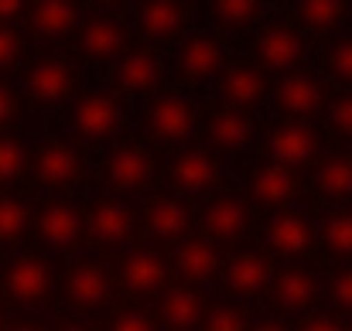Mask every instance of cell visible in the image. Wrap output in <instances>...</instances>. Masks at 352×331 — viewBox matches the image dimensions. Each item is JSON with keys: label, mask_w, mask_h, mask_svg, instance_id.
I'll use <instances>...</instances> for the list:
<instances>
[{"label": "cell", "mask_w": 352, "mask_h": 331, "mask_svg": "<svg viewBox=\"0 0 352 331\" xmlns=\"http://www.w3.org/2000/svg\"><path fill=\"white\" fill-rule=\"evenodd\" d=\"M34 229H38V239L45 246L65 249V246H76L79 242V236L86 229V219H82V212L72 202H52V205H45L38 212Z\"/></svg>", "instance_id": "cell-1"}, {"label": "cell", "mask_w": 352, "mask_h": 331, "mask_svg": "<svg viewBox=\"0 0 352 331\" xmlns=\"http://www.w3.org/2000/svg\"><path fill=\"white\" fill-rule=\"evenodd\" d=\"M82 174V154L72 144H45L34 157V178L48 188H65L79 181Z\"/></svg>", "instance_id": "cell-2"}, {"label": "cell", "mask_w": 352, "mask_h": 331, "mask_svg": "<svg viewBox=\"0 0 352 331\" xmlns=\"http://www.w3.org/2000/svg\"><path fill=\"white\" fill-rule=\"evenodd\" d=\"M147 123H151V133L161 140H185L195 133L199 116L185 96H161L147 113Z\"/></svg>", "instance_id": "cell-3"}, {"label": "cell", "mask_w": 352, "mask_h": 331, "mask_svg": "<svg viewBox=\"0 0 352 331\" xmlns=\"http://www.w3.org/2000/svg\"><path fill=\"white\" fill-rule=\"evenodd\" d=\"M7 294L17 301V304H38L48 290H52V270L45 260L38 256H21L10 263L7 270Z\"/></svg>", "instance_id": "cell-4"}, {"label": "cell", "mask_w": 352, "mask_h": 331, "mask_svg": "<svg viewBox=\"0 0 352 331\" xmlns=\"http://www.w3.org/2000/svg\"><path fill=\"white\" fill-rule=\"evenodd\" d=\"M120 123H123V113L110 93H89L76 106V130L89 140H103V137L117 133Z\"/></svg>", "instance_id": "cell-5"}, {"label": "cell", "mask_w": 352, "mask_h": 331, "mask_svg": "<svg viewBox=\"0 0 352 331\" xmlns=\"http://www.w3.org/2000/svg\"><path fill=\"white\" fill-rule=\"evenodd\" d=\"M178 69L188 79H209L226 69V48L212 34H192L178 55Z\"/></svg>", "instance_id": "cell-6"}, {"label": "cell", "mask_w": 352, "mask_h": 331, "mask_svg": "<svg viewBox=\"0 0 352 331\" xmlns=\"http://www.w3.org/2000/svg\"><path fill=\"white\" fill-rule=\"evenodd\" d=\"M72 86H76V79H72V69L65 62H38L28 72V93H31V100H38L45 106L69 100Z\"/></svg>", "instance_id": "cell-7"}, {"label": "cell", "mask_w": 352, "mask_h": 331, "mask_svg": "<svg viewBox=\"0 0 352 331\" xmlns=\"http://www.w3.org/2000/svg\"><path fill=\"white\" fill-rule=\"evenodd\" d=\"M267 150H270V161H277L284 168H298V164L311 161V154H315V133L305 123H284V126H277L270 133Z\"/></svg>", "instance_id": "cell-8"}, {"label": "cell", "mask_w": 352, "mask_h": 331, "mask_svg": "<svg viewBox=\"0 0 352 331\" xmlns=\"http://www.w3.org/2000/svg\"><path fill=\"white\" fill-rule=\"evenodd\" d=\"M256 55H260V62H263L267 69L291 72V69H298L301 58H305V41H301L294 31H287V27H270V31L260 34Z\"/></svg>", "instance_id": "cell-9"}, {"label": "cell", "mask_w": 352, "mask_h": 331, "mask_svg": "<svg viewBox=\"0 0 352 331\" xmlns=\"http://www.w3.org/2000/svg\"><path fill=\"white\" fill-rule=\"evenodd\" d=\"M219 174H223V168L209 150H185L171 168V181L182 192H206L219 181Z\"/></svg>", "instance_id": "cell-10"}, {"label": "cell", "mask_w": 352, "mask_h": 331, "mask_svg": "<svg viewBox=\"0 0 352 331\" xmlns=\"http://www.w3.org/2000/svg\"><path fill=\"white\" fill-rule=\"evenodd\" d=\"M65 294H69V301L76 308L93 311V308L107 304V297H110V277H107V270L100 263H82L65 280Z\"/></svg>", "instance_id": "cell-11"}, {"label": "cell", "mask_w": 352, "mask_h": 331, "mask_svg": "<svg viewBox=\"0 0 352 331\" xmlns=\"http://www.w3.org/2000/svg\"><path fill=\"white\" fill-rule=\"evenodd\" d=\"M154 164L140 147H120L117 154L107 161V181L120 192H137L151 181Z\"/></svg>", "instance_id": "cell-12"}, {"label": "cell", "mask_w": 352, "mask_h": 331, "mask_svg": "<svg viewBox=\"0 0 352 331\" xmlns=\"http://www.w3.org/2000/svg\"><path fill=\"white\" fill-rule=\"evenodd\" d=\"M86 229L96 242H123L130 232H133V212L120 202H96L93 212L86 216Z\"/></svg>", "instance_id": "cell-13"}, {"label": "cell", "mask_w": 352, "mask_h": 331, "mask_svg": "<svg viewBox=\"0 0 352 331\" xmlns=\"http://www.w3.org/2000/svg\"><path fill=\"white\" fill-rule=\"evenodd\" d=\"M168 280V263L151 253V249H137L123 260V284L133 294H154L157 287H164Z\"/></svg>", "instance_id": "cell-14"}, {"label": "cell", "mask_w": 352, "mask_h": 331, "mask_svg": "<svg viewBox=\"0 0 352 331\" xmlns=\"http://www.w3.org/2000/svg\"><path fill=\"white\" fill-rule=\"evenodd\" d=\"M123 45H126V34H123V27H120L117 21H110V17L89 21V24L82 27V34H79V48H82V55L93 58V62L113 58Z\"/></svg>", "instance_id": "cell-15"}, {"label": "cell", "mask_w": 352, "mask_h": 331, "mask_svg": "<svg viewBox=\"0 0 352 331\" xmlns=\"http://www.w3.org/2000/svg\"><path fill=\"white\" fill-rule=\"evenodd\" d=\"M202 222H206V232L212 239L230 242V239H239L250 229V209L239 198H219V202H212L206 209V219Z\"/></svg>", "instance_id": "cell-16"}, {"label": "cell", "mask_w": 352, "mask_h": 331, "mask_svg": "<svg viewBox=\"0 0 352 331\" xmlns=\"http://www.w3.org/2000/svg\"><path fill=\"white\" fill-rule=\"evenodd\" d=\"M219 93H223V100L230 106L246 110V106L263 100V76L256 69H250V65H230V69H223Z\"/></svg>", "instance_id": "cell-17"}, {"label": "cell", "mask_w": 352, "mask_h": 331, "mask_svg": "<svg viewBox=\"0 0 352 331\" xmlns=\"http://www.w3.org/2000/svg\"><path fill=\"white\" fill-rule=\"evenodd\" d=\"M277 103H280V110L291 113V116H305V113L318 110L322 89H318V82H315L311 76H305V72H287V76L280 79V86H277Z\"/></svg>", "instance_id": "cell-18"}, {"label": "cell", "mask_w": 352, "mask_h": 331, "mask_svg": "<svg viewBox=\"0 0 352 331\" xmlns=\"http://www.w3.org/2000/svg\"><path fill=\"white\" fill-rule=\"evenodd\" d=\"M267 242H270L280 256H298V253H305L308 242H311V225H308L305 216H298V212H280L277 219L270 222V229H267Z\"/></svg>", "instance_id": "cell-19"}, {"label": "cell", "mask_w": 352, "mask_h": 331, "mask_svg": "<svg viewBox=\"0 0 352 331\" xmlns=\"http://www.w3.org/2000/svg\"><path fill=\"white\" fill-rule=\"evenodd\" d=\"M226 284L233 294H243V297H256L267 284H270V266L263 256L256 253H239L233 263L226 266Z\"/></svg>", "instance_id": "cell-20"}, {"label": "cell", "mask_w": 352, "mask_h": 331, "mask_svg": "<svg viewBox=\"0 0 352 331\" xmlns=\"http://www.w3.org/2000/svg\"><path fill=\"white\" fill-rule=\"evenodd\" d=\"M117 82L123 93H133V96H144L151 93L157 82H161V62L147 52H133L120 62L117 69Z\"/></svg>", "instance_id": "cell-21"}, {"label": "cell", "mask_w": 352, "mask_h": 331, "mask_svg": "<svg viewBox=\"0 0 352 331\" xmlns=\"http://www.w3.org/2000/svg\"><path fill=\"white\" fill-rule=\"evenodd\" d=\"M219 263H223V260H219L216 246H212V242H202V239L185 242V246L178 249V256H175L178 273H182L185 280H195V284L212 280V277L219 273Z\"/></svg>", "instance_id": "cell-22"}, {"label": "cell", "mask_w": 352, "mask_h": 331, "mask_svg": "<svg viewBox=\"0 0 352 331\" xmlns=\"http://www.w3.org/2000/svg\"><path fill=\"white\" fill-rule=\"evenodd\" d=\"M185 21V10L178 0H147L140 7V31L151 38V41H164V38H175L178 27Z\"/></svg>", "instance_id": "cell-23"}, {"label": "cell", "mask_w": 352, "mask_h": 331, "mask_svg": "<svg viewBox=\"0 0 352 331\" xmlns=\"http://www.w3.org/2000/svg\"><path fill=\"white\" fill-rule=\"evenodd\" d=\"M209 140L216 147H223V150H243L253 140V119L239 106L216 113L212 123H209Z\"/></svg>", "instance_id": "cell-24"}, {"label": "cell", "mask_w": 352, "mask_h": 331, "mask_svg": "<svg viewBox=\"0 0 352 331\" xmlns=\"http://www.w3.org/2000/svg\"><path fill=\"white\" fill-rule=\"evenodd\" d=\"M250 192H253V198H256L260 205H284V202L294 195V174H291V168L270 161L267 168H260V171L253 174Z\"/></svg>", "instance_id": "cell-25"}, {"label": "cell", "mask_w": 352, "mask_h": 331, "mask_svg": "<svg viewBox=\"0 0 352 331\" xmlns=\"http://www.w3.org/2000/svg\"><path fill=\"white\" fill-rule=\"evenodd\" d=\"M192 225V212L178 202V198H157L147 209V229L157 239H182Z\"/></svg>", "instance_id": "cell-26"}, {"label": "cell", "mask_w": 352, "mask_h": 331, "mask_svg": "<svg viewBox=\"0 0 352 331\" xmlns=\"http://www.w3.org/2000/svg\"><path fill=\"white\" fill-rule=\"evenodd\" d=\"M161 318H164V325H171V328H195V325H202V318H206L202 297H199L195 290L175 287V290H168L164 301H161Z\"/></svg>", "instance_id": "cell-27"}, {"label": "cell", "mask_w": 352, "mask_h": 331, "mask_svg": "<svg viewBox=\"0 0 352 331\" xmlns=\"http://www.w3.org/2000/svg\"><path fill=\"white\" fill-rule=\"evenodd\" d=\"M31 24L45 38H62L76 24V7H72V0H38Z\"/></svg>", "instance_id": "cell-28"}, {"label": "cell", "mask_w": 352, "mask_h": 331, "mask_svg": "<svg viewBox=\"0 0 352 331\" xmlns=\"http://www.w3.org/2000/svg\"><path fill=\"white\" fill-rule=\"evenodd\" d=\"M274 297L284 311H305L315 301V280L301 270H287L274 284Z\"/></svg>", "instance_id": "cell-29"}, {"label": "cell", "mask_w": 352, "mask_h": 331, "mask_svg": "<svg viewBox=\"0 0 352 331\" xmlns=\"http://www.w3.org/2000/svg\"><path fill=\"white\" fill-rule=\"evenodd\" d=\"M315 185L329 198H346L352 195V157H332L315 171Z\"/></svg>", "instance_id": "cell-30"}, {"label": "cell", "mask_w": 352, "mask_h": 331, "mask_svg": "<svg viewBox=\"0 0 352 331\" xmlns=\"http://www.w3.org/2000/svg\"><path fill=\"white\" fill-rule=\"evenodd\" d=\"M31 225V209L17 198H0V242H17Z\"/></svg>", "instance_id": "cell-31"}, {"label": "cell", "mask_w": 352, "mask_h": 331, "mask_svg": "<svg viewBox=\"0 0 352 331\" xmlns=\"http://www.w3.org/2000/svg\"><path fill=\"white\" fill-rule=\"evenodd\" d=\"M298 17L315 27V31H325L332 24H339L342 17V0H298Z\"/></svg>", "instance_id": "cell-32"}, {"label": "cell", "mask_w": 352, "mask_h": 331, "mask_svg": "<svg viewBox=\"0 0 352 331\" xmlns=\"http://www.w3.org/2000/svg\"><path fill=\"white\" fill-rule=\"evenodd\" d=\"M212 14L230 27H246L256 21L260 0H212Z\"/></svg>", "instance_id": "cell-33"}, {"label": "cell", "mask_w": 352, "mask_h": 331, "mask_svg": "<svg viewBox=\"0 0 352 331\" xmlns=\"http://www.w3.org/2000/svg\"><path fill=\"white\" fill-rule=\"evenodd\" d=\"M24 168H28V154H24V147H21L17 140L3 137V140H0V185L17 181V178L24 174Z\"/></svg>", "instance_id": "cell-34"}, {"label": "cell", "mask_w": 352, "mask_h": 331, "mask_svg": "<svg viewBox=\"0 0 352 331\" xmlns=\"http://www.w3.org/2000/svg\"><path fill=\"white\" fill-rule=\"evenodd\" d=\"M325 242L332 253L352 256V216H336L325 222Z\"/></svg>", "instance_id": "cell-35"}, {"label": "cell", "mask_w": 352, "mask_h": 331, "mask_svg": "<svg viewBox=\"0 0 352 331\" xmlns=\"http://www.w3.org/2000/svg\"><path fill=\"white\" fill-rule=\"evenodd\" d=\"M202 325L209 331H239V328H246V318L236 308H212V311H206Z\"/></svg>", "instance_id": "cell-36"}, {"label": "cell", "mask_w": 352, "mask_h": 331, "mask_svg": "<svg viewBox=\"0 0 352 331\" xmlns=\"http://www.w3.org/2000/svg\"><path fill=\"white\" fill-rule=\"evenodd\" d=\"M329 62H332V72H336L339 79H346V82H352V38H346V41H339V45L332 48Z\"/></svg>", "instance_id": "cell-37"}, {"label": "cell", "mask_w": 352, "mask_h": 331, "mask_svg": "<svg viewBox=\"0 0 352 331\" xmlns=\"http://www.w3.org/2000/svg\"><path fill=\"white\" fill-rule=\"evenodd\" d=\"M329 116H332V126H336L339 133L352 137V93H349V96H339V100L332 103Z\"/></svg>", "instance_id": "cell-38"}, {"label": "cell", "mask_w": 352, "mask_h": 331, "mask_svg": "<svg viewBox=\"0 0 352 331\" xmlns=\"http://www.w3.org/2000/svg\"><path fill=\"white\" fill-rule=\"evenodd\" d=\"M332 301H336V308H342V311L352 315V270L339 273L332 280Z\"/></svg>", "instance_id": "cell-39"}, {"label": "cell", "mask_w": 352, "mask_h": 331, "mask_svg": "<svg viewBox=\"0 0 352 331\" xmlns=\"http://www.w3.org/2000/svg\"><path fill=\"white\" fill-rule=\"evenodd\" d=\"M17 52H21L17 34L7 31V27H0V69H10V65L17 62Z\"/></svg>", "instance_id": "cell-40"}, {"label": "cell", "mask_w": 352, "mask_h": 331, "mask_svg": "<svg viewBox=\"0 0 352 331\" xmlns=\"http://www.w3.org/2000/svg\"><path fill=\"white\" fill-rule=\"evenodd\" d=\"M113 328L117 331H147L151 328V318L144 311H120L113 318Z\"/></svg>", "instance_id": "cell-41"}, {"label": "cell", "mask_w": 352, "mask_h": 331, "mask_svg": "<svg viewBox=\"0 0 352 331\" xmlns=\"http://www.w3.org/2000/svg\"><path fill=\"white\" fill-rule=\"evenodd\" d=\"M10 116H14V93L7 86H0V126L10 123Z\"/></svg>", "instance_id": "cell-42"}, {"label": "cell", "mask_w": 352, "mask_h": 331, "mask_svg": "<svg viewBox=\"0 0 352 331\" xmlns=\"http://www.w3.org/2000/svg\"><path fill=\"white\" fill-rule=\"evenodd\" d=\"M24 7V0H0V17H14Z\"/></svg>", "instance_id": "cell-43"}, {"label": "cell", "mask_w": 352, "mask_h": 331, "mask_svg": "<svg viewBox=\"0 0 352 331\" xmlns=\"http://www.w3.org/2000/svg\"><path fill=\"white\" fill-rule=\"evenodd\" d=\"M0 325H3V315H0Z\"/></svg>", "instance_id": "cell-44"}]
</instances>
